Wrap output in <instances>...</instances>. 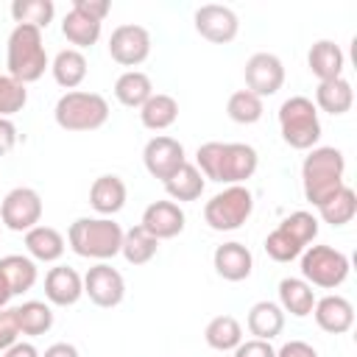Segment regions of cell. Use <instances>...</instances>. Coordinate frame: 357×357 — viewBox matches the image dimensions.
I'll return each mask as SVG.
<instances>
[{
	"label": "cell",
	"mask_w": 357,
	"mask_h": 357,
	"mask_svg": "<svg viewBox=\"0 0 357 357\" xmlns=\"http://www.w3.org/2000/svg\"><path fill=\"white\" fill-rule=\"evenodd\" d=\"M343 173H346V156H343L340 148H332V145L312 148L304 156V165H301L304 198L312 206H321L324 201H329L346 184Z\"/></svg>",
	"instance_id": "cell-2"
},
{
	"label": "cell",
	"mask_w": 357,
	"mask_h": 357,
	"mask_svg": "<svg viewBox=\"0 0 357 357\" xmlns=\"http://www.w3.org/2000/svg\"><path fill=\"white\" fill-rule=\"evenodd\" d=\"M28 103V89L25 84L14 81L11 75H0V117H8L22 112V106Z\"/></svg>",
	"instance_id": "cell-39"
},
{
	"label": "cell",
	"mask_w": 357,
	"mask_h": 357,
	"mask_svg": "<svg viewBox=\"0 0 357 357\" xmlns=\"http://www.w3.org/2000/svg\"><path fill=\"white\" fill-rule=\"evenodd\" d=\"M184 209L176 201H153L145 206L139 226L156 240H170L184 231Z\"/></svg>",
	"instance_id": "cell-15"
},
{
	"label": "cell",
	"mask_w": 357,
	"mask_h": 357,
	"mask_svg": "<svg viewBox=\"0 0 357 357\" xmlns=\"http://www.w3.org/2000/svg\"><path fill=\"white\" fill-rule=\"evenodd\" d=\"M6 67L8 75L20 84H33L45 75L47 64V50L42 42V31L33 25H14L8 33V47H6Z\"/></svg>",
	"instance_id": "cell-3"
},
{
	"label": "cell",
	"mask_w": 357,
	"mask_h": 357,
	"mask_svg": "<svg viewBox=\"0 0 357 357\" xmlns=\"http://www.w3.org/2000/svg\"><path fill=\"white\" fill-rule=\"evenodd\" d=\"M310 315H315V324L329 335H343L354 326V307L349 298H343L337 293L315 298V307Z\"/></svg>",
	"instance_id": "cell-17"
},
{
	"label": "cell",
	"mask_w": 357,
	"mask_h": 357,
	"mask_svg": "<svg viewBox=\"0 0 357 357\" xmlns=\"http://www.w3.org/2000/svg\"><path fill=\"white\" fill-rule=\"evenodd\" d=\"M304 245L298 240H293L282 226H276L268 237H265V254L273 259V262H290L296 257H301Z\"/></svg>",
	"instance_id": "cell-37"
},
{
	"label": "cell",
	"mask_w": 357,
	"mask_h": 357,
	"mask_svg": "<svg viewBox=\"0 0 357 357\" xmlns=\"http://www.w3.org/2000/svg\"><path fill=\"white\" fill-rule=\"evenodd\" d=\"M276 357H318V351L310 343H304V340H287L276 351Z\"/></svg>",
	"instance_id": "cell-43"
},
{
	"label": "cell",
	"mask_w": 357,
	"mask_h": 357,
	"mask_svg": "<svg viewBox=\"0 0 357 357\" xmlns=\"http://www.w3.org/2000/svg\"><path fill=\"white\" fill-rule=\"evenodd\" d=\"M192 22H195V31H198L206 42H212V45H229V42L237 36V31H240L237 14H234L229 6H218V3L201 6V8L195 11Z\"/></svg>",
	"instance_id": "cell-14"
},
{
	"label": "cell",
	"mask_w": 357,
	"mask_h": 357,
	"mask_svg": "<svg viewBox=\"0 0 357 357\" xmlns=\"http://www.w3.org/2000/svg\"><path fill=\"white\" fill-rule=\"evenodd\" d=\"M204 340L215 351H234L243 343V326L234 315H215L204 329Z\"/></svg>",
	"instance_id": "cell-29"
},
{
	"label": "cell",
	"mask_w": 357,
	"mask_h": 357,
	"mask_svg": "<svg viewBox=\"0 0 357 357\" xmlns=\"http://www.w3.org/2000/svg\"><path fill=\"white\" fill-rule=\"evenodd\" d=\"M349 271H351L349 257L332 245H307L301 251V279L310 287L335 290L346 282Z\"/></svg>",
	"instance_id": "cell-8"
},
{
	"label": "cell",
	"mask_w": 357,
	"mask_h": 357,
	"mask_svg": "<svg viewBox=\"0 0 357 357\" xmlns=\"http://www.w3.org/2000/svg\"><path fill=\"white\" fill-rule=\"evenodd\" d=\"M73 8L86 14V17H92V20H98V22H103L112 6H109V0H73Z\"/></svg>",
	"instance_id": "cell-42"
},
{
	"label": "cell",
	"mask_w": 357,
	"mask_h": 357,
	"mask_svg": "<svg viewBox=\"0 0 357 357\" xmlns=\"http://www.w3.org/2000/svg\"><path fill=\"white\" fill-rule=\"evenodd\" d=\"M100 28H103V22L86 17V14L75 11V8H70V11L64 14V20H61V33H64V39H67L70 45H75V50L92 47V45L100 39Z\"/></svg>",
	"instance_id": "cell-26"
},
{
	"label": "cell",
	"mask_w": 357,
	"mask_h": 357,
	"mask_svg": "<svg viewBox=\"0 0 357 357\" xmlns=\"http://www.w3.org/2000/svg\"><path fill=\"white\" fill-rule=\"evenodd\" d=\"M109 56L123 67H137L151 56V33L142 25H117L109 36Z\"/></svg>",
	"instance_id": "cell-11"
},
{
	"label": "cell",
	"mask_w": 357,
	"mask_h": 357,
	"mask_svg": "<svg viewBox=\"0 0 357 357\" xmlns=\"http://www.w3.org/2000/svg\"><path fill=\"white\" fill-rule=\"evenodd\" d=\"M25 248L31 254V259H39V262H56L61 259L64 254V237L59 229L53 226H33L31 231H25Z\"/></svg>",
	"instance_id": "cell-23"
},
{
	"label": "cell",
	"mask_w": 357,
	"mask_h": 357,
	"mask_svg": "<svg viewBox=\"0 0 357 357\" xmlns=\"http://www.w3.org/2000/svg\"><path fill=\"white\" fill-rule=\"evenodd\" d=\"M14 315H17L20 335H28V337L45 335L53 326V310L45 301H22L20 307H14Z\"/></svg>",
	"instance_id": "cell-32"
},
{
	"label": "cell",
	"mask_w": 357,
	"mask_h": 357,
	"mask_svg": "<svg viewBox=\"0 0 357 357\" xmlns=\"http://www.w3.org/2000/svg\"><path fill=\"white\" fill-rule=\"evenodd\" d=\"M243 75H245V89L248 92H254L257 98H271L284 84V64L276 53L259 50L245 61Z\"/></svg>",
	"instance_id": "cell-10"
},
{
	"label": "cell",
	"mask_w": 357,
	"mask_h": 357,
	"mask_svg": "<svg viewBox=\"0 0 357 357\" xmlns=\"http://www.w3.org/2000/svg\"><path fill=\"white\" fill-rule=\"evenodd\" d=\"M176 117H178V103L173 95L165 92H153L139 109V120L148 131H165L176 123Z\"/></svg>",
	"instance_id": "cell-25"
},
{
	"label": "cell",
	"mask_w": 357,
	"mask_h": 357,
	"mask_svg": "<svg viewBox=\"0 0 357 357\" xmlns=\"http://www.w3.org/2000/svg\"><path fill=\"white\" fill-rule=\"evenodd\" d=\"M279 131L282 139L296 151H312L321 139L318 109L310 98L293 95L279 106Z\"/></svg>",
	"instance_id": "cell-6"
},
{
	"label": "cell",
	"mask_w": 357,
	"mask_h": 357,
	"mask_svg": "<svg viewBox=\"0 0 357 357\" xmlns=\"http://www.w3.org/2000/svg\"><path fill=\"white\" fill-rule=\"evenodd\" d=\"M17 145V126L8 117H0V156H6Z\"/></svg>",
	"instance_id": "cell-44"
},
{
	"label": "cell",
	"mask_w": 357,
	"mask_h": 357,
	"mask_svg": "<svg viewBox=\"0 0 357 357\" xmlns=\"http://www.w3.org/2000/svg\"><path fill=\"white\" fill-rule=\"evenodd\" d=\"M142 162H145V170L159 178V181H167L184 162V145L167 134H159V137H151L142 148Z\"/></svg>",
	"instance_id": "cell-13"
},
{
	"label": "cell",
	"mask_w": 357,
	"mask_h": 357,
	"mask_svg": "<svg viewBox=\"0 0 357 357\" xmlns=\"http://www.w3.org/2000/svg\"><path fill=\"white\" fill-rule=\"evenodd\" d=\"M153 95V84L142 70H126L114 81V98L128 109H142V103Z\"/></svg>",
	"instance_id": "cell-27"
},
{
	"label": "cell",
	"mask_w": 357,
	"mask_h": 357,
	"mask_svg": "<svg viewBox=\"0 0 357 357\" xmlns=\"http://www.w3.org/2000/svg\"><path fill=\"white\" fill-rule=\"evenodd\" d=\"M39 357H78V349L73 346V343H53V346H47L45 349V354H39Z\"/></svg>",
	"instance_id": "cell-46"
},
{
	"label": "cell",
	"mask_w": 357,
	"mask_h": 357,
	"mask_svg": "<svg viewBox=\"0 0 357 357\" xmlns=\"http://www.w3.org/2000/svg\"><path fill=\"white\" fill-rule=\"evenodd\" d=\"M126 198H128V190H126V181L114 173H106V176H98L89 187V204L98 215L109 218V215H117L123 206H126Z\"/></svg>",
	"instance_id": "cell-19"
},
{
	"label": "cell",
	"mask_w": 357,
	"mask_h": 357,
	"mask_svg": "<svg viewBox=\"0 0 357 357\" xmlns=\"http://www.w3.org/2000/svg\"><path fill=\"white\" fill-rule=\"evenodd\" d=\"M165 184V192L170 195V201H195V198H201V192H204V187H206V178L201 176V170L195 167V165H190V162H184L167 181H162Z\"/></svg>",
	"instance_id": "cell-28"
},
{
	"label": "cell",
	"mask_w": 357,
	"mask_h": 357,
	"mask_svg": "<svg viewBox=\"0 0 357 357\" xmlns=\"http://www.w3.org/2000/svg\"><path fill=\"white\" fill-rule=\"evenodd\" d=\"M259 156L245 142H204L195 151V167L218 184H243L257 173Z\"/></svg>",
	"instance_id": "cell-1"
},
{
	"label": "cell",
	"mask_w": 357,
	"mask_h": 357,
	"mask_svg": "<svg viewBox=\"0 0 357 357\" xmlns=\"http://www.w3.org/2000/svg\"><path fill=\"white\" fill-rule=\"evenodd\" d=\"M354 103V89L346 78H332V81H318V89H315V109L337 117V114H346Z\"/></svg>",
	"instance_id": "cell-22"
},
{
	"label": "cell",
	"mask_w": 357,
	"mask_h": 357,
	"mask_svg": "<svg viewBox=\"0 0 357 357\" xmlns=\"http://www.w3.org/2000/svg\"><path fill=\"white\" fill-rule=\"evenodd\" d=\"M293 240H298L304 248L315 240V234H318V220H315V215L312 212H304V209H298V212H290L282 223H279Z\"/></svg>",
	"instance_id": "cell-38"
},
{
	"label": "cell",
	"mask_w": 357,
	"mask_h": 357,
	"mask_svg": "<svg viewBox=\"0 0 357 357\" xmlns=\"http://www.w3.org/2000/svg\"><path fill=\"white\" fill-rule=\"evenodd\" d=\"M42 220V198L31 187H14L0 204V223L11 231H31Z\"/></svg>",
	"instance_id": "cell-9"
},
{
	"label": "cell",
	"mask_w": 357,
	"mask_h": 357,
	"mask_svg": "<svg viewBox=\"0 0 357 357\" xmlns=\"http://www.w3.org/2000/svg\"><path fill=\"white\" fill-rule=\"evenodd\" d=\"M279 307H282V312L307 318L315 307V290L298 276H284L279 282Z\"/></svg>",
	"instance_id": "cell-21"
},
{
	"label": "cell",
	"mask_w": 357,
	"mask_h": 357,
	"mask_svg": "<svg viewBox=\"0 0 357 357\" xmlns=\"http://www.w3.org/2000/svg\"><path fill=\"white\" fill-rule=\"evenodd\" d=\"M53 117L64 131H95L109 120V103L98 92L73 89L56 100Z\"/></svg>",
	"instance_id": "cell-5"
},
{
	"label": "cell",
	"mask_w": 357,
	"mask_h": 357,
	"mask_svg": "<svg viewBox=\"0 0 357 357\" xmlns=\"http://www.w3.org/2000/svg\"><path fill=\"white\" fill-rule=\"evenodd\" d=\"M318 212H321V220L324 223H329V226H346L357 215V192L349 184H343L329 201H324L318 206Z\"/></svg>",
	"instance_id": "cell-33"
},
{
	"label": "cell",
	"mask_w": 357,
	"mask_h": 357,
	"mask_svg": "<svg viewBox=\"0 0 357 357\" xmlns=\"http://www.w3.org/2000/svg\"><path fill=\"white\" fill-rule=\"evenodd\" d=\"M231 357H276V349L271 346V340H257V337H251V340H243V343L234 349Z\"/></svg>",
	"instance_id": "cell-41"
},
{
	"label": "cell",
	"mask_w": 357,
	"mask_h": 357,
	"mask_svg": "<svg viewBox=\"0 0 357 357\" xmlns=\"http://www.w3.org/2000/svg\"><path fill=\"white\" fill-rule=\"evenodd\" d=\"M11 17L17 25H33V28L45 31L56 17V6H53V0H14Z\"/></svg>",
	"instance_id": "cell-35"
},
{
	"label": "cell",
	"mask_w": 357,
	"mask_h": 357,
	"mask_svg": "<svg viewBox=\"0 0 357 357\" xmlns=\"http://www.w3.org/2000/svg\"><path fill=\"white\" fill-rule=\"evenodd\" d=\"M84 296V276L70 265H56L45 273V298L56 307H73Z\"/></svg>",
	"instance_id": "cell-16"
},
{
	"label": "cell",
	"mask_w": 357,
	"mask_h": 357,
	"mask_svg": "<svg viewBox=\"0 0 357 357\" xmlns=\"http://www.w3.org/2000/svg\"><path fill=\"white\" fill-rule=\"evenodd\" d=\"M248 332L257 337V340H273L276 335H282L284 329V312L279 304L273 301H257L251 310H248Z\"/></svg>",
	"instance_id": "cell-24"
},
{
	"label": "cell",
	"mask_w": 357,
	"mask_h": 357,
	"mask_svg": "<svg viewBox=\"0 0 357 357\" xmlns=\"http://www.w3.org/2000/svg\"><path fill=\"white\" fill-rule=\"evenodd\" d=\"M67 243L78 257L106 262L120 254L123 229L112 218H78L70 223Z\"/></svg>",
	"instance_id": "cell-4"
},
{
	"label": "cell",
	"mask_w": 357,
	"mask_h": 357,
	"mask_svg": "<svg viewBox=\"0 0 357 357\" xmlns=\"http://www.w3.org/2000/svg\"><path fill=\"white\" fill-rule=\"evenodd\" d=\"M262 112H265L262 98H257L254 92H248V89H237V92L229 95L226 114H229L234 123H240V126H251V123H257V120L262 117Z\"/></svg>",
	"instance_id": "cell-36"
},
{
	"label": "cell",
	"mask_w": 357,
	"mask_h": 357,
	"mask_svg": "<svg viewBox=\"0 0 357 357\" xmlns=\"http://www.w3.org/2000/svg\"><path fill=\"white\" fill-rule=\"evenodd\" d=\"M17 340H20V326H17L14 307H0V351L14 346Z\"/></svg>",
	"instance_id": "cell-40"
},
{
	"label": "cell",
	"mask_w": 357,
	"mask_h": 357,
	"mask_svg": "<svg viewBox=\"0 0 357 357\" xmlns=\"http://www.w3.org/2000/svg\"><path fill=\"white\" fill-rule=\"evenodd\" d=\"M50 70H53L56 84L73 92V89L86 78V59H84L81 50H75V47H64V50L56 53Z\"/></svg>",
	"instance_id": "cell-30"
},
{
	"label": "cell",
	"mask_w": 357,
	"mask_h": 357,
	"mask_svg": "<svg viewBox=\"0 0 357 357\" xmlns=\"http://www.w3.org/2000/svg\"><path fill=\"white\" fill-rule=\"evenodd\" d=\"M0 226H3V223H0Z\"/></svg>",
	"instance_id": "cell-48"
},
{
	"label": "cell",
	"mask_w": 357,
	"mask_h": 357,
	"mask_svg": "<svg viewBox=\"0 0 357 357\" xmlns=\"http://www.w3.org/2000/svg\"><path fill=\"white\" fill-rule=\"evenodd\" d=\"M254 212V195L245 184H231L204 204V220L215 231L240 229Z\"/></svg>",
	"instance_id": "cell-7"
},
{
	"label": "cell",
	"mask_w": 357,
	"mask_h": 357,
	"mask_svg": "<svg viewBox=\"0 0 357 357\" xmlns=\"http://www.w3.org/2000/svg\"><path fill=\"white\" fill-rule=\"evenodd\" d=\"M212 265H215V271H218L220 279H226V282H243L254 271V257H251V251L243 243H234L231 240V243H223V245L215 248Z\"/></svg>",
	"instance_id": "cell-18"
},
{
	"label": "cell",
	"mask_w": 357,
	"mask_h": 357,
	"mask_svg": "<svg viewBox=\"0 0 357 357\" xmlns=\"http://www.w3.org/2000/svg\"><path fill=\"white\" fill-rule=\"evenodd\" d=\"M3 357H39V351H36V346H33V343L17 340L14 346H8V349L3 351Z\"/></svg>",
	"instance_id": "cell-45"
},
{
	"label": "cell",
	"mask_w": 357,
	"mask_h": 357,
	"mask_svg": "<svg viewBox=\"0 0 357 357\" xmlns=\"http://www.w3.org/2000/svg\"><path fill=\"white\" fill-rule=\"evenodd\" d=\"M0 271L3 276L8 279V287H11V296H20L25 290H31L39 279V271H36V262L31 257H22V254H8L0 259Z\"/></svg>",
	"instance_id": "cell-31"
},
{
	"label": "cell",
	"mask_w": 357,
	"mask_h": 357,
	"mask_svg": "<svg viewBox=\"0 0 357 357\" xmlns=\"http://www.w3.org/2000/svg\"><path fill=\"white\" fill-rule=\"evenodd\" d=\"M84 296L98 307H117L126 296V279L109 262H98L84 273Z\"/></svg>",
	"instance_id": "cell-12"
},
{
	"label": "cell",
	"mask_w": 357,
	"mask_h": 357,
	"mask_svg": "<svg viewBox=\"0 0 357 357\" xmlns=\"http://www.w3.org/2000/svg\"><path fill=\"white\" fill-rule=\"evenodd\" d=\"M343 50L332 42V39H318L310 53H307V64L310 73L318 81H332V78H343Z\"/></svg>",
	"instance_id": "cell-20"
},
{
	"label": "cell",
	"mask_w": 357,
	"mask_h": 357,
	"mask_svg": "<svg viewBox=\"0 0 357 357\" xmlns=\"http://www.w3.org/2000/svg\"><path fill=\"white\" fill-rule=\"evenodd\" d=\"M156 248H159V240L151 237L142 226H131L128 231H123V245H120V254L126 257L128 265H145L156 257Z\"/></svg>",
	"instance_id": "cell-34"
},
{
	"label": "cell",
	"mask_w": 357,
	"mask_h": 357,
	"mask_svg": "<svg viewBox=\"0 0 357 357\" xmlns=\"http://www.w3.org/2000/svg\"><path fill=\"white\" fill-rule=\"evenodd\" d=\"M8 298H11V287H8V279H6L3 271H0V307H6Z\"/></svg>",
	"instance_id": "cell-47"
}]
</instances>
